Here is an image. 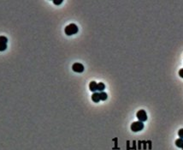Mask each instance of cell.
<instances>
[{
  "label": "cell",
  "instance_id": "1",
  "mask_svg": "<svg viewBox=\"0 0 183 150\" xmlns=\"http://www.w3.org/2000/svg\"><path fill=\"white\" fill-rule=\"evenodd\" d=\"M78 31H79L78 27L75 24H74V23H71V24L68 25L67 27L65 28V29H64V32H65V34L67 35H69V36L77 34Z\"/></svg>",
  "mask_w": 183,
  "mask_h": 150
},
{
  "label": "cell",
  "instance_id": "2",
  "mask_svg": "<svg viewBox=\"0 0 183 150\" xmlns=\"http://www.w3.org/2000/svg\"><path fill=\"white\" fill-rule=\"evenodd\" d=\"M131 130L134 131V132H139L140 130H142L144 129V123L143 122H140V121H136V122H134L131 124Z\"/></svg>",
  "mask_w": 183,
  "mask_h": 150
},
{
  "label": "cell",
  "instance_id": "3",
  "mask_svg": "<svg viewBox=\"0 0 183 150\" xmlns=\"http://www.w3.org/2000/svg\"><path fill=\"white\" fill-rule=\"evenodd\" d=\"M136 117L139 119V121H140V122H146L147 120V114H146V111L145 110L138 111L136 113Z\"/></svg>",
  "mask_w": 183,
  "mask_h": 150
},
{
  "label": "cell",
  "instance_id": "4",
  "mask_svg": "<svg viewBox=\"0 0 183 150\" xmlns=\"http://www.w3.org/2000/svg\"><path fill=\"white\" fill-rule=\"evenodd\" d=\"M84 66L83 64H80V63H75L72 66V70L73 71H75L76 73H81L84 71Z\"/></svg>",
  "mask_w": 183,
  "mask_h": 150
},
{
  "label": "cell",
  "instance_id": "5",
  "mask_svg": "<svg viewBox=\"0 0 183 150\" xmlns=\"http://www.w3.org/2000/svg\"><path fill=\"white\" fill-rule=\"evenodd\" d=\"M97 87H98V83L96 82H91L89 84V89L93 93H95L97 90Z\"/></svg>",
  "mask_w": 183,
  "mask_h": 150
},
{
  "label": "cell",
  "instance_id": "6",
  "mask_svg": "<svg viewBox=\"0 0 183 150\" xmlns=\"http://www.w3.org/2000/svg\"><path fill=\"white\" fill-rule=\"evenodd\" d=\"M92 99H93V102H95V103H98L100 101V96H99V93H93V95H92Z\"/></svg>",
  "mask_w": 183,
  "mask_h": 150
},
{
  "label": "cell",
  "instance_id": "7",
  "mask_svg": "<svg viewBox=\"0 0 183 150\" xmlns=\"http://www.w3.org/2000/svg\"><path fill=\"white\" fill-rule=\"evenodd\" d=\"M105 89V85L103 83V82H99L98 83V87H97V90L99 91V92H104V90Z\"/></svg>",
  "mask_w": 183,
  "mask_h": 150
},
{
  "label": "cell",
  "instance_id": "8",
  "mask_svg": "<svg viewBox=\"0 0 183 150\" xmlns=\"http://www.w3.org/2000/svg\"><path fill=\"white\" fill-rule=\"evenodd\" d=\"M182 145H183V139L182 138H178L175 141V146L177 148H181Z\"/></svg>",
  "mask_w": 183,
  "mask_h": 150
},
{
  "label": "cell",
  "instance_id": "9",
  "mask_svg": "<svg viewBox=\"0 0 183 150\" xmlns=\"http://www.w3.org/2000/svg\"><path fill=\"white\" fill-rule=\"evenodd\" d=\"M99 96H100V101H106L108 98L107 93H106L105 92H100Z\"/></svg>",
  "mask_w": 183,
  "mask_h": 150
},
{
  "label": "cell",
  "instance_id": "10",
  "mask_svg": "<svg viewBox=\"0 0 183 150\" xmlns=\"http://www.w3.org/2000/svg\"><path fill=\"white\" fill-rule=\"evenodd\" d=\"M7 48V45L4 43H0V52H4Z\"/></svg>",
  "mask_w": 183,
  "mask_h": 150
},
{
  "label": "cell",
  "instance_id": "11",
  "mask_svg": "<svg viewBox=\"0 0 183 150\" xmlns=\"http://www.w3.org/2000/svg\"><path fill=\"white\" fill-rule=\"evenodd\" d=\"M8 42V39L5 36H0V43H4V44H7Z\"/></svg>",
  "mask_w": 183,
  "mask_h": 150
},
{
  "label": "cell",
  "instance_id": "12",
  "mask_svg": "<svg viewBox=\"0 0 183 150\" xmlns=\"http://www.w3.org/2000/svg\"><path fill=\"white\" fill-rule=\"evenodd\" d=\"M178 136H180V138H182V139H183V129H181V130H179V131H178Z\"/></svg>",
  "mask_w": 183,
  "mask_h": 150
},
{
  "label": "cell",
  "instance_id": "13",
  "mask_svg": "<svg viewBox=\"0 0 183 150\" xmlns=\"http://www.w3.org/2000/svg\"><path fill=\"white\" fill-rule=\"evenodd\" d=\"M62 3H63V0H59V1H57V0H54V1H53V4H57V5L61 4Z\"/></svg>",
  "mask_w": 183,
  "mask_h": 150
},
{
  "label": "cell",
  "instance_id": "14",
  "mask_svg": "<svg viewBox=\"0 0 183 150\" xmlns=\"http://www.w3.org/2000/svg\"><path fill=\"white\" fill-rule=\"evenodd\" d=\"M179 76H181V78H183V69H181L179 70Z\"/></svg>",
  "mask_w": 183,
  "mask_h": 150
},
{
  "label": "cell",
  "instance_id": "15",
  "mask_svg": "<svg viewBox=\"0 0 183 150\" xmlns=\"http://www.w3.org/2000/svg\"><path fill=\"white\" fill-rule=\"evenodd\" d=\"M181 148H182V150H183V145H182V147H181Z\"/></svg>",
  "mask_w": 183,
  "mask_h": 150
}]
</instances>
